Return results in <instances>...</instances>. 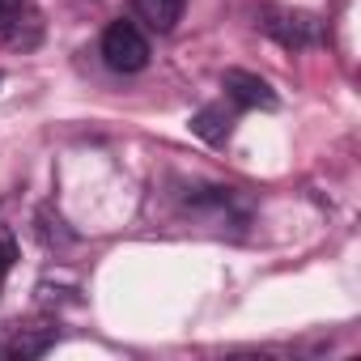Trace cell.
I'll return each mask as SVG.
<instances>
[{
    "label": "cell",
    "instance_id": "cell-8",
    "mask_svg": "<svg viewBox=\"0 0 361 361\" xmlns=\"http://www.w3.org/2000/svg\"><path fill=\"white\" fill-rule=\"evenodd\" d=\"M18 13H22V0H0V30L13 26V22H18Z\"/></svg>",
    "mask_w": 361,
    "mask_h": 361
},
{
    "label": "cell",
    "instance_id": "cell-3",
    "mask_svg": "<svg viewBox=\"0 0 361 361\" xmlns=\"http://www.w3.org/2000/svg\"><path fill=\"white\" fill-rule=\"evenodd\" d=\"M264 30L272 39H281L285 47H310L319 39V22L306 13H289V9H272L264 13Z\"/></svg>",
    "mask_w": 361,
    "mask_h": 361
},
{
    "label": "cell",
    "instance_id": "cell-5",
    "mask_svg": "<svg viewBox=\"0 0 361 361\" xmlns=\"http://www.w3.org/2000/svg\"><path fill=\"white\" fill-rule=\"evenodd\" d=\"M51 344H56V331L51 327H22L9 344H0V353L13 357V361H30V357H43Z\"/></svg>",
    "mask_w": 361,
    "mask_h": 361
},
{
    "label": "cell",
    "instance_id": "cell-7",
    "mask_svg": "<svg viewBox=\"0 0 361 361\" xmlns=\"http://www.w3.org/2000/svg\"><path fill=\"white\" fill-rule=\"evenodd\" d=\"M13 259H18V247L9 234H0V285H5V276L13 272Z\"/></svg>",
    "mask_w": 361,
    "mask_h": 361
},
{
    "label": "cell",
    "instance_id": "cell-4",
    "mask_svg": "<svg viewBox=\"0 0 361 361\" xmlns=\"http://www.w3.org/2000/svg\"><path fill=\"white\" fill-rule=\"evenodd\" d=\"M132 9H136V18L149 30L166 35V30L178 26V18H183V9H188V0H132Z\"/></svg>",
    "mask_w": 361,
    "mask_h": 361
},
{
    "label": "cell",
    "instance_id": "cell-2",
    "mask_svg": "<svg viewBox=\"0 0 361 361\" xmlns=\"http://www.w3.org/2000/svg\"><path fill=\"white\" fill-rule=\"evenodd\" d=\"M221 90H226V98H230L234 106H247V111H255V106L272 111V106H276L272 85H268L264 77H255V73H243V68H230V73L221 77Z\"/></svg>",
    "mask_w": 361,
    "mask_h": 361
},
{
    "label": "cell",
    "instance_id": "cell-6",
    "mask_svg": "<svg viewBox=\"0 0 361 361\" xmlns=\"http://www.w3.org/2000/svg\"><path fill=\"white\" fill-rule=\"evenodd\" d=\"M192 132H196L200 140H209V145H221V140L230 136V115H226L221 106H200V111L192 115Z\"/></svg>",
    "mask_w": 361,
    "mask_h": 361
},
{
    "label": "cell",
    "instance_id": "cell-1",
    "mask_svg": "<svg viewBox=\"0 0 361 361\" xmlns=\"http://www.w3.org/2000/svg\"><path fill=\"white\" fill-rule=\"evenodd\" d=\"M98 51H102V64H106L111 73H123V77H132V73H140V68L149 64V39H145V30H140L136 22H128V18H115V22L102 30Z\"/></svg>",
    "mask_w": 361,
    "mask_h": 361
}]
</instances>
